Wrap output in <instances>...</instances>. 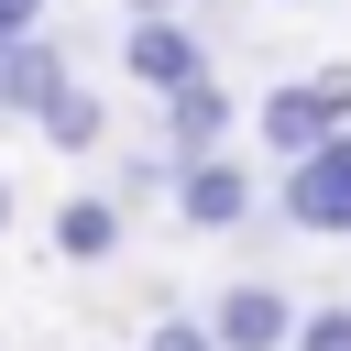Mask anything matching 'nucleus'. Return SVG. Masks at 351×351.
<instances>
[{"instance_id":"1","label":"nucleus","mask_w":351,"mask_h":351,"mask_svg":"<svg viewBox=\"0 0 351 351\" xmlns=\"http://www.w3.org/2000/svg\"><path fill=\"white\" fill-rule=\"evenodd\" d=\"M121 77L165 110V99H186L197 77H219V44H208L197 22H121Z\"/></svg>"},{"instance_id":"2","label":"nucleus","mask_w":351,"mask_h":351,"mask_svg":"<svg viewBox=\"0 0 351 351\" xmlns=\"http://www.w3.org/2000/svg\"><path fill=\"white\" fill-rule=\"evenodd\" d=\"M274 219H285V230H307V241H351V132L274 176Z\"/></svg>"},{"instance_id":"3","label":"nucleus","mask_w":351,"mask_h":351,"mask_svg":"<svg viewBox=\"0 0 351 351\" xmlns=\"http://www.w3.org/2000/svg\"><path fill=\"white\" fill-rule=\"evenodd\" d=\"M176 219H186V230H208V241H241V230L263 219V176H252L241 154H208V165H186V176H176Z\"/></svg>"},{"instance_id":"4","label":"nucleus","mask_w":351,"mask_h":351,"mask_svg":"<svg viewBox=\"0 0 351 351\" xmlns=\"http://www.w3.org/2000/svg\"><path fill=\"white\" fill-rule=\"evenodd\" d=\"M241 121H252V99H241L230 77H197L186 99H165V110H154V143H165L176 165H208V154H230V132H241Z\"/></svg>"},{"instance_id":"5","label":"nucleus","mask_w":351,"mask_h":351,"mask_svg":"<svg viewBox=\"0 0 351 351\" xmlns=\"http://www.w3.org/2000/svg\"><path fill=\"white\" fill-rule=\"evenodd\" d=\"M208 329H219V351H296L307 307H296L274 274H241V285H219V296H208Z\"/></svg>"},{"instance_id":"6","label":"nucleus","mask_w":351,"mask_h":351,"mask_svg":"<svg viewBox=\"0 0 351 351\" xmlns=\"http://www.w3.org/2000/svg\"><path fill=\"white\" fill-rule=\"evenodd\" d=\"M252 143H263V154H274V176H285V165H307L318 143H340V121L318 110V88H307V77H274V88L252 99Z\"/></svg>"},{"instance_id":"7","label":"nucleus","mask_w":351,"mask_h":351,"mask_svg":"<svg viewBox=\"0 0 351 351\" xmlns=\"http://www.w3.org/2000/svg\"><path fill=\"white\" fill-rule=\"evenodd\" d=\"M44 241H55V263H77V274H99V263H121V241H132V208H121L110 186H77V197H55V219H44Z\"/></svg>"},{"instance_id":"8","label":"nucleus","mask_w":351,"mask_h":351,"mask_svg":"<svg viewBox=\"0 0 351 351\" xmlns=\"http://www.w3.org/2000/svg\"><path fill=\"white\" fill-rule=\"evenodd\" d=\"M66 88H77V55H66L55 33H44V44H11V55H0V121H44V110H55Z\"/></svg>"},{"instance_id":"9","label":"nucleus","mask_w":351,"mask_h":351,"mask_svg":"<svg viewBox=\"0 0 351 351\" xmlns=\"http://www.w3.org/2000/svg\"><path fill=\"white\" fill-rule=\"evenodd\" d=\"M33 132H44L55 154H110V99H99V88L77 77V88H66V99H55V110H44Z\"/></svg>"},{"instance_id":"10","label":"nucleus","mask_w":351,"mask_h":351,"mask_svg":"<svg viewBox=\"0 0 351 351\" xmlns=\"http://www.w3.org/2000/svg\"><path fill=\"white\" fill-rule=\"evenodd\" d=\"M176 176H186V165H176L165 143H121V154H110V197H121V208H154V197L176 208Z\"/></svg>"},{"instance_id":"11","label":"nucleus","mask_w":351,"mask_h":351,"mask_svg":"<svg viewBox=\"0 0 351 351\" xmlns=\"http://www.w3.org/2000/svg\"><path fill=\"white\" fill-rule=\"evenodd\" d=\"M132 351H219V329H208V307H154Z\"/></svg>"},{"instance_id":"12","label":"nucleus","mask_w":351,"mask_h":351,"mask_svg":"<svg viewBox=\"0 0 351 351\" xmlns=\"http://www.w3.org/2000/svg\"><path fill=\"white\" fill-rule=\"evenodd\" d=\"M296 351H351V296H329V307H307V329H296Z\"/></svg>"},{"instance_id":"13","label":"nucleus","mask_w":351,"mask_h":351,"mask_svg":"<svg viewBox=\"0 0 351 351\" xmlns=\"http://www.w3.org/2000/svg\"><path fill=\"white\" fill-rule=\"evenodd\" d=\"M55 33V0H0V55L11 44H44Z\"/></svg>"},{"instance_id":"14","label":"nucleus","mask_w":351,"mask_h":351,"mask_svg":"<svg viewBox=\"0 0 351 351\" xmlns=\"http://www.w3.org/2000/svg\"><path fill=\"white\" fill-rule=\"evenodd\" d=\"M307 88H318V110L351 132V55H340V66H307Z\"/></svg>"},{"instance_id":"15","label":"nucleus","mask_w":351,"mask_h":351,"mask_svg":"<svg viewBox=\"0 0 351 351\" xmlns=\"http://www.w3.org/2000/svg\"><path fill=\"white\" fill-rule=\"evenodd\" d=\"M11 219H22V186H11V176H0V241H11Z\"/></svg>"},{"instance_id":"16","label":"nucleus","mask_w":351,"mask_h":351,"mask_svg":"<svg viewBox=\"0 0 351 351\" xmlns=\"http://www.w3.org/2000/svg\"><path fill=\"white\" fill-rule=\"evenodd\" d=\"M285 11H307V0H285Z\"/></svg>"}]
</instances>
